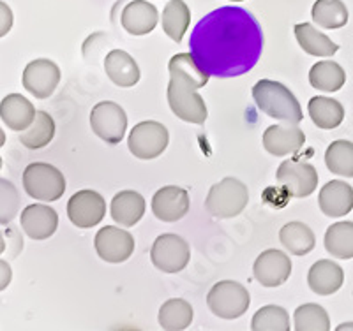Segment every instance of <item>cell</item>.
<instances>
[{"instance_id":"cell-9","label":"cell","mask_w":353,"mask_h":331,"mask_svg":"<svg viewBox=\"0 0 353 331\" xmlns=\"http://www.w3.org/2000/svg\"><path fill=\"white\" fill-rule=\"evenodd\" d=\"M152 264L165 273L182 272L191 259V248L182 236L166 233L157 236L150 248Z\"/></svg>"},{"instance_id":"cell-14","label":"cell","mask_w":353,"mask_h":331,"mask_svg":"<svg viewBox=\"0 0 353 331\" xmlns=\"http://www.w3.org/2000/svg\"><path fill=\"white\" fill-rule=\"evenodd\" d=\"M253 273L263 288H277L292 275V259L283 250L270 248L258 255Z\"/></svg>"},{"instance_id":"cell-20","label":"cell","mask_w":353,"mask_h":331,"mask_svg":"<svg viewBox=\"0 0 353 331\" xmlns=\"http://www.w3.org/2000/svg\"><path fill=\"white\" fill-rule=\"evenodd\" d=\"M345 282V272L337 263L330 259H320L311 266L307 273L309 289L320 296H329L341 289Z\"/></svg>"},{"instance_id":"cell-10","label":"cell","mask_w":353,"mask_h":331,"mask_svg":"<svg viewBox=\"0 0 353 331\" xmlns=\"http://www.w3.org/2000/svg\"><path fill=\"white\" fill-rule=\"evenodd\" d=\"M276 180L293 197H307L318 187V171L313 164L290 159L279 164Z\"/></svg>"},{"instance_id":"cell-1","label":"cell","mask_w":353,"mask_h":331,"mask_svg":"<svg viewBox=\"0 0 353 331\" xmlns=\"http://www.w3.org/2000/svg\"><path fill=\"white\" fill-rule=\"evenodd\" d=\"M189 50L209 76H241L258 64L263 52V34L251 12L225 6L198 21Z\"/></svg>"},{"instance_id":"cell-17","label":"cell","mask_w":353,"mask_h":331,"mask_svg":"<svg viewBox=\"0 0 353 331\" xmlns=\"http://www.w3.org/2000/svg\"><path fill=\"white\" fill-rule=\"evenodd\" d=\"M21 229L32 239H48L59 228V213L48 204H28L20 217Z\"/></svg>"},{"instance_id":"cell-7","label":"cell","mask_w":353,"mask_h":331,"mask_svg":"<svg viewBox=\"0 0 353 331\" xmlns=\"http://www.w3.org/2000/svg\"><path fill=\"white\" fill-rule=\"evenodd\" d=\"M170 143V132L159 122L145 120L134 125L128 138L129 152L137 159L150 160L165 152Z\"/></svg>"},{"instance_id":"cell-39","label":"cell","mask_w":353,"mask_h":331,"mask_svg":"<svg viewBox=\"0 0 353 331\" xmlns=\"http://www.w3.org/2000/svg\"><path fill=\"white\" fill-rule=\"evenodd\" d=\"M6 252V239H4V233H0V254H4Z\"/></svg>"},{"instance_id":"cell-42","label":"cell","mask_w":353,"mask_h":331,"mask_svg":"<svg viewBox=\"0 0 353 331\" xmlns=\"http://www.w3.org/2000/svg\"><path fill=\"white\" fill-rule=\"evenodd\" d=\"M230 2H244V0H230Z\"/></svg>"},{"instance_id":"cell-4","label":"cell","mask_w":353,"mask_h":331,"mask_svg":"<svg viewBox=\"0 0 353 331\" xmlns=\"http://www.w3.org/2000/svg\"><path fill=\"white\" fill-rule=\"evenodd\" d=\"M248 201V185L239 178L226 176L219 184L210 187L207 200H205V208L216 219H232L244 212Z\"/></svg>"},{"instance_id":"cell-15","label":"cell","mask_w":353,"mask_h":331,"mask_svg":"<svg viewBox=\"0 0 353 331\" xmlns=\"http://www.w3.org/2000/svg\"><path fill=\"white\" fill-rule=\"evenodd\" d=\"M191 201L185 189L176 185L161 187L152 197V213L163 222H176L189 212Z\"/></svg>"},{"instance_id":"cell-11","label":"cell","mask_w":353,"mask_h":331,"mask_svg":"<svg viewBox=\"0 0 353 331\" xmlns=\"http://www.w3.org/2000/svg\"><path fill=\"white\" fill-rule=\"evenodd\" d=\"M106 215V201L99 192L83 189L71 195L68 201V217L77 228H94Z\"/></svg>"},{"instance_id":"cell-8","label":"cell","mask_w":353,"mask_h":331,"mask_svg":"<svg viewBox=\"0 0 353 331\" xmlns=\"http://www.w3.org/2000/svg\"><path fill=\"white\" fill-rule=\"evenodd\" d=\"M90 127L105 143L119 145L128 131V115L121 104L103 100L90 111Z\"/></svg>"},{"instance_id":"cell-31","label":"cell","mask_w":353,"mask_h":331,"mask_svg":"<svg viewBox=\"0 0 353 331\" xmlns=\"http://www.w3.org/2000/svg\"><path fill=\"white\" fill-rule=\"evenodd\" d=\"M311 17L318 27L334 30L348 23V9L343 0H316L311 9Z\"/></svg>"},{"instance_id":"cell-38","label":"cell","mask_w":353,"mask_h":331,"mask_svg":"<svg viewBox=\"0 0 353 331\" xmlns=\"http://www.w3.org/2000/svg\"><path fill=\"white\" fill-rule=\"evenodd\" d=\"M12 280V270L11 264L8 261L0 259V291H4Z\"/></svg>"},{"instance_id":"cell-37","label":"cell","mask_w":353,"mask_h":331,"mask_svg":"<svg viewBox=\"0 0 353 331\" xmlns=\"http://www.w3.org/2000/svg\"><path fill=\"white\" fill-rule=\"evenodd\" d=\"M12 23H14V17H12L11 8L0 0V37L8 36L9 30L12 28Z\"/></svg>"},{"instance_id":"cell-21","label":"cell","mask_w":353,"mask_h":331,"mask_svg":"<svg viewBox=\"0 0 353 331\" xmlns=\"http://www.w3.org/2000/svg\"><path fill=\"white\" fill-rule=\"evenodd\" d=\"M106 76L122 88H131L140 81V67L137 60L124 50H112L105 58Z\"/></svg>"},{"instance_id":"cell-40","label":"cell","mask_w":353,"mask_h":331,"mask_svg":"<svg viewBox=\"0 0 353 331\" xmlns=\"http://www.w3.org/2000/svg\"><path fill=\"white\" fill-rule=\"evenodd\" d=\"M6 145V132L2 131V127H0V148L4 147Z\"/></svg>"},{"instance_id":"cell-2","label":"cell","mask_w":353,"mask_h":331,"mask_svg":"<svg viewBox=\"0 0 353 331\" xmlns=\"http://www.w3.org/2000/svg\"><path fill=\"white\" fill-rule=\"evenodd\" d=\"M170 83L166 90L168 104L176 118L189 124H203L209 111L198 88L209 83L210 76L193 58L191 53H179L168 64Z\"/></svg>"},{"instance_id":"cell-30","label":"cell","mask_w":353,"mask_h":331,"mask_svg":"<svg viewBox=\"0 0 353 331\" xmlns=\"http://www.w3.org/2000/svg\"><path fill=\"white\" fill-rule=\"evenodd\" d=\"M194 317L193 307L181 298H172L161 305L159 326L168 331H182L191 326Z\"/></svg>"},{"instance_id":"cell-34","label":"cell","mask_w":353,"mask_h":331,"mask_svg":"<svg viewBox=\"0 0 353 331\" xmlns=\"http://www.w3.org/2000/svg\"><path fill=\"white\" fill-rule=\"evenodd\" d=\"M295 330L297 331H329L330 317L321 305L305 303L293 314Z\"/></svg>"},{"instance_id":"cell-12","label":"cell","mask_w":353,"mask_h":331,"mask_svg":"<svg viewBox=\"0 0 353 331\" xmlns=\"http://www.w3.org/2000/svg\"><path fill=\"white\" fill-rule=\"evenodd\" d=\"M94 247L97 255L106 263H125L134 252V236L117 226H106L97 231Z\"/></svg>"},{"instance_id":"cell-36","label":"cell","mask_w":353,"mask_h":331,"mask_svg":"<svg viewBox=\"0 0 353 331\" xmlns=\"http://www.w3.org/2000/svg\"><path fill=\"white\" fill-rule=\"evenodd\" d=\"M20 212V194L12 182L0 178V226H8Z\"/></svg>"},{"instance_id":"cell-26","label":"cell","mask_w":353,"mask_h":331,"mask_svg":"<svg viewBox=\"0 0 353 331\" xmlns=\"http://www.w3.org/2000/svg\"><path fill=\"white\" fill-rule=\"evenodd\" d=\"M309 83L320 92H337L346 83V72L332 60H321L309 71Z\"/></svg>"},{"instance_id":"cell-33","label":"cell","mask_w":353,"mask_h":331,"mask_svg":"<svg viewBox=\"0 0 353 331\" xmlns=\"http://www.w3.org/2000/svg\"><path fill=\"white\" fill-rule=\"evenodd\" d=\"M325 164L330 173L345 178H353V143L337 140L329 145L325 152Z\"/></svg>"},{"instance_id":"cell-23","label":"cell","mask_w":353,"mask_h":331,"mask_svg":"<svg viewBox=\"0 0 353 331\" xmlns=\"http://www.w3.org/2000/svg\"><path fill=\"white\" fill-rule=\"evenodd\" d=\"M36 108L21 94H9L0 103V118L11 131L21 132L32 124Z\"/></svg>"},{"instance_id":"cell-19","label":"cell","mask_w":353,"mask_h":331,"mask_svg":"<svg viewBox=\"0 0 353 331\" xmlns=\"http://www.w3.org/2000/svg\"><path fill=\"white\" fill-rule=\"evenodd\" d=\"M159 12L157 8L147 0H132L122 11L121 23L131 36H147L157 27Z\"/></svg>"},{"instance_id":"cell-35","label":"cell","mask_w":353,"mask_h":331,"mask_svg":"<svg viewBox=\"0 0 353 331\" xmlns=\"http://www.w3.org/2000/svg\"><path fill=\"white\" fill-rule=\"evenodd\" d=\"M251 328L254 331H290V315L283 307L267 305L253 315Z\"/></svg>"},{"instance_id":"cell-18","label":"cell","mask_w":353,"mask_h":331,"mask_svg":"<svg viewBox=\"0 0 353 331\" xmlns=\"http://www.w3.org/2000/svg\"><path fill=\"white\" fill-rule=\"evenodd\" d=\"M318 204L321 212L332 219L348 215L353 210V187L341 180H332L321 187Z\"/></svg>"},{"instance_id":"cell-29","label":"cell","mask_w":353,"mask_h":331,"mask_svg":"<svg viewBox=\"0 0 353 331\" xmlns=\"http://www.w3.org/2000/svg\"><path fill=\"white\" fill-rule=\"evenodd\" d=\"M293 30H295V37H297L301 48L309 55L332 56L339 50L336 43H332L325 34H321L311 23H305V21L297 23Z\"/></svg>"},{"instance_id":"cell-3","label":"cell","mask_w":353,"mask_h":331,"mask_svg":"<svg viewBox=\"0 0 353 331\" xmlns=\"http://www.w3.org/2000/svg\"><path fill=\"white\" fill-rule=\"evenodd\" d=\"M253 97L260 111L272 116L279 122L288 124H301L302 115L301 103L288 87L279 81L261 80L253 87Z\"/></svg>"},{"instance_id":"cell-32","label":"cell","mask_w":353,"mask_h":331,"mask_svg":"<svg viewBox=\"0 0 353 331\" xmlns=\"http://www.w3.org/2000/svg\"><path fill=\"white\" fill-rule=\"evenodd\" d=\"M327 252L337 259H352L353 257V222H336L325 233Z\"/></svg>"},{"instance_id":"cell-28","label":"cell","mask_w":353,"mask_h":331,"mask_svg":"<svg viewBox=\"0 0 353 331\" xmlns=\"http://www.w3.org/2000/svg\"><path fill=\"white\" fill-rule=\"evenodd\" d=\"M309 116L320 129H336L345 120V108L341 103L330 97L316 96L309 100Z\"/></svg>"},{"instance_id":"cell-25","label":"cell","mask_w":353,"mask_h":331,"mask_svg":"<svg viewBox=\"0 0 353 331\" xmlns=\"http://www.w3.org/2000/svg\"><path fill=\"white\" fill-rule=\"evenodd\" d=\"M55 136V120L46 111H36L32 124L20 132V141L28 150H41L48 147Z\"/></svg>"},{"instance_id":"cell-24","label":"cell","mask_w":353,"mask_h":331,"mask_svg":"<svg viewBox=\"0 0 353 331\" xmlns=\"http://www.w3.org/2000/svg\"><path fill=\"white\" fill-rule=\"evenodd\" d=\"M281 245L293 255H307L314 250L316 238L313 229L304 222H288L279 231Z\"/></svg>"},{"instance_id":"cell-13","label":"cell","mask_w":353,"mask_h":331,"mask_svg":"<svg viewBox=\"0 0 353 331\" xmlns=\"http://www.w3.org/2000/svg\"><path fill=\"white\" fill-rule=\"evenodd\" d=\"M23 87L36 99H48L61 83V69L48 58H37L27 64L23 71Z\"/></svg>"},{"instance_id":"cell-6","label":"cell","mask_w":353,"mask_h":331,"mask_svg":"<svg viewBox=\"0 0 353 331\" xmlns=\"http://www.w3.org/2000/svg\"><path fill=\"white\" fill-rule=\"evenodd\" d=\"M207 305L216 317L225 321L239 319L248 312L251 296L242 284L235 280L217 282L207 295Z\"/></svg>"},{"instance_id":"cell-22","label":"cell","mask_w":353,"mask_h":331,"mask_svg":"<svg viewBox=\"0 0 353 331\" xmlns=\"http://www.w3.org/2000/svg\"><path fill=\"white\" fill-rule=\"evenodd\" d=\"M145 197L137 191H122L115 195L110 204V213L117 224L124 228L137 226L145 215Z\"/></svg>"},{"instance_id":"cell-16","label":"cell","mask_w":353,"mask_h":331,"mask_svg":"<svg viewBox=\"0 0 353 331\" xmlns=\"http://www.w3.org/2000/svg\"><path fill=\"white\" fill-rule=\"evenodd\" d=\"M305 143L304 131L299 124H277L270 125L263 132V147L270 156L285 157L290 153H297Z\"/></svg>"},{"instance_id":"cell-5","label":"cell","mask_w":353,"mask_h":331,"mask_svg":"<svg viewBox=\"0 0 353 331\" xmlns=\"http://www.w3.org/2000/svg\"><path fill=\"white\" fill-rule=\"evenodd\" d=\"M23 189L32 200L52 203L64 195L65 178L52 164L32 162L23 171Z\"/></svg>"},{"instance_id":"cell-41","label":"cell","mask_w":353,"mask_h":331,"mask_svg":"<svg viewBox=\"0 0 353 331\" xmlns=\"http://www.w3.org/2000/svg\"><path fill=\"white\" fill-rule=\"evenodd\" d=\"M337 330H353V323H346V324H341V326H337Z\"/></svg>"},{"instance_id":"cell-27","label":"cell","mask_w":353,"mask_h":331,"mask_svg":"<svg viewBox=\"0 0 353 331\" xmlns=\"http://www.w3.org/2000/svg\"><path fill=\"white\" fill-rule=\"evenodd\" d=\"M161 25L170 39L181 43L191 25V9L188 8L184 0H170L163 9Z\"/></svg>"}]
</instances>
